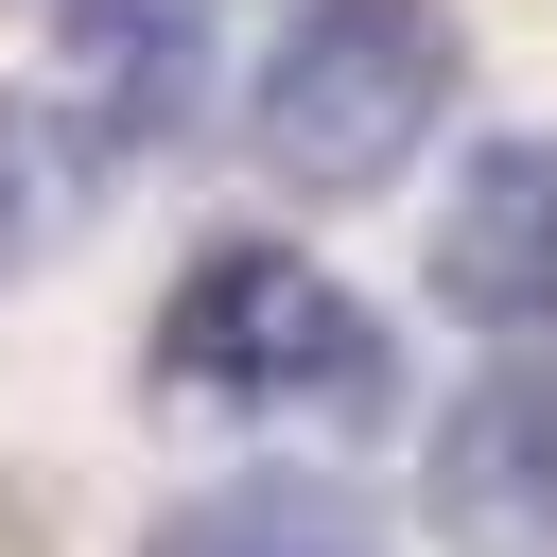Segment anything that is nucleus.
<instances>
[{
    "mask_svg": "<svg viewBox=\"0 0 557 557\" xmlns=\"http://www.w3.org/2000/svg\"><path fill=\"white\" fill-rule=\"evenodd\" d=\"M400 383L383 313H348L296 244H191L157 296V400H226V418H366Z\"/></svg>",
    "mask_w": 557,
    "mask_h": 557,
    "instance_id": "obj_1",
    "label": "nucleus"
},
{
    "mask_svg": "<svg viewBox=\"0 0 557 557\" xmlns=\"http://www.w3.org/2000/svg\"><path fill=\"white\" fill-rule=\"evenodd\" d=\"M139 557H366V505H331L313 470H244V487H191Z\"/></svg>",
    "mask_w": 557,
    "mask_h": 557,
    "instance_id": "obj_6",
    "label": "nucleus"
},
{
    "mask_svg": "<svg viewBox=\"0 0 557 557\" xmlns=\"http://www.w3.org/2000/svg\"><path fill=\"white\" fill-rule=\"evenodd\" d=\"M435 122H453V17L435 0H313L261 52V87H244V157L278 191H313V209L383 191Z\"/></svg>",
    "mask_w": 557,
    "mask_h": 557,
    "instance_id": "obj_2",
    "label": "nucleus"
},
{
    "mask_svg": "<svg viewBox=\"0 0 557 557\" xmlns=\"http://www.w3.org/2000/svg\"><path fill=\"white\" fill-rule=\"evenodd\" d=\"M35 261V139H17V104H0V278Z\"/></svg>",
    "mask_w": 557,
    "mask_h": 557,
    "instance_id": "obj_7",
    "label": "nucleus"
},
{
    "mask_svg": "<svg viewBox=\"0 0 557 557\" xmlns=\"http://www.w3.org/2000/svg\"><path fill=\"white\" fill-rule=\"evenodd\" d=\"M418 505H435L453 540H540V522H557V366H487V383L435 418Z\"/></svg>",
    "mask_w": 557,
    "mask_h": 557,
    "instance_id": "obj_4",
    "label": "nucleus"
},
{
    "mask_svg": "<svg viewBox=\"0 0 557 557\" xmlns=\"http://www.w3.org/2000/svg\"><path fill=\"white\" fill-rule=\"evenodd\" d=\"M191 87V0H70V139L139 157Z\"/></svg>",
    "mask_w": 557,
    "mask_h": 557,
    "instance_id": "obj_5",
    "label": "nucleus"
},
{
    "mask_svg": "<svg viewBox=\"0 0 557 557\" xmlns=\"http://www.w3.org/2000/svg\"><path fill=\"white\" fill-rule=\"evenodd\" d=\"M435 296L470 331H557V139H487L435 209Z\"/></svg>",
    "mask_w": 557,
    "mask_h": 557,
    "instance_id": "obj_3",
    "label": "nucleus"
}]
</instances>
